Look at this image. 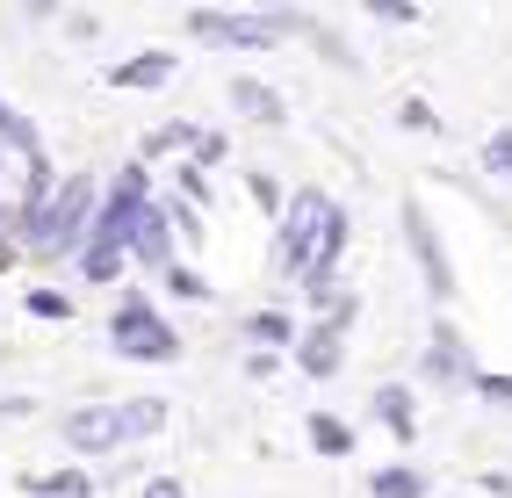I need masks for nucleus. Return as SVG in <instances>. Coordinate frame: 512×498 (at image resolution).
<instances>
[{"label": "nucleus", "instance_id": "1", "mask_svg": "<svg viewBox=\"0 0 512 498\" xmlns=\"http://www.w3.org/2000/svg\"><path fill=\"white\" fill-rule=\"evenodd\" d=\"M109 340H116V354H130V361H174L181 354V340H174V325H166L145 296H130V304L116 311V325H109Z\"/></svg>", "mask_w": 512, "mask_h": 498}, {"label": "nucleus", "instance_id": "2", "mask_svg": "<svg viewBox=\"0 0 512 498\" xmlns=\"http://www.w3.org/2000/svg\"><path fill=\"white\" fill-rule=\"evenodd\" d=\"M188 29H195V37H210V44L260 51V44H275L282 29H303V22H296V15H224V8H195Z\"/></svg>", "mask_w": 512, "mask_h": 498}, {"label": "nucleus", "instance_id": "3", "mask_svg": "<svg viewBox=\"0 0 512 498\" xmlns=\"http://www.w3.org/2000/svg\"><path fill=\"white\" fill-rule=\"evenodd\" d=\"M145 210H152V203H145V174H138V166H123L116 188H109V203H101V217H94V246H101V253H123Z\"/></svg>", "mask_w": 512, "mask_h": 498}, {"label": "nucleus", "instance_id": "4", "mask_svg": "<svg viewBox=\"0 0 512 498\" xmlns=\"http://www.w3.org/2000/svg\"><path fill=\"white\" fill-rule=\"evenodd\" d=\"M87 210H94V174H80V181H65L58 195H51V210L37 217V231H29V239H37V253H65L80 239V224H87Z\"/></svg>", "mask_w": 512, "mask_h": 498}, {"label": "nucleus", "instance_id": "5", "mask_svg": "<svg viewBox=\"0 0 512 498\" xmlns=\"http://www.w3.org/2000/svg\"><path fill=\"white\" fill-rule=\"evenodd\" d=\"M404 239H412L419 268H426V289L433 296H455V268H448V253H440V239H433V224H426L419 203H404Z\"/></svg>", "mask_w": 512, "mask_h": 498}, {"label": "nucleus", "instance_id": "6", "mask_svg": "<svg viewBox=\"0 0 512 498\" xmlns=\"http://www.w3.org/2000/svg\"><path fill=\"white\" fill-rule=\"evenodd\" d=\"M65 441H73L80 455H101V448L130 441V434H123V405H94V412H73V419H65Z\"/></svg>", "mask_w": 512, "mask_h": 498}, {"label": "nucleus", "instance_id": "7", "mask_svg": "<svg viewBox=\"0 0 512 498\" xmlns=\"http://www.w3.org/2000/svg\"><path fill=\"white\" fill-rule=\"evenodd\" d=\"M347 318H354V304H332V318H325L318 332H303V354H296V361H303L311 376H332V369H339V325H347Z\"/></svg>", "mask_w": 512, "mask_h": 498}, {"label": "nucleus", "instance_id": "8", "mask_svg": "<svg viewBox=\"0 0 512 498\" xmlns=\"http://www.w3.org/2000/svg\"><path fill=\"white\" fill-rule=\"evenodd\" d=\"M130 253H138L145 268L174 275V239H166V210H159V203H152V210L138 217V231H130Z\"/></svg>", "mask_w": 512, "mask_h": 498}, {"label": "nucleus", "instance_id": "9", "mask_svg": "<svg viewBox=\"0 0 512 498\" xmlns=\"http://www.w3.org/2000/svg\"><path fill=\"white\" fill-rule=\"evenodd\" d=\"M166 73H174V58H166V51H138L130 65H116V73H109V87H159Z\"/></svg>", "mask_w": 512, "mask_h": 498}, {"label": "nucleus", "instance_id": "10", "mask_svg": "<svg viewBox=\"0 0 512 498\" xmlns=\"http://www.w3.org/2000/svg\"><path fill=\"white\" fill-rule=\"evenodd\" d=\"M231 102L246 109L253 123H282V94H275V87H260V80H231Z\"/></svg>", "mask_w": 512, "mask_h": 498}, {"label": "nucleus", "instance_id": "11", "mask_svg": "<svg viewBox=\"0 0 512 498\" xmlns=\"http://www.w3.org/2000/svg\"><path fill=\"white\" fill-rule=\"evenodd\" d=\"M22 491H29V498H94V477L73 462V470H58V477H29Z\"/></svg>", "mask_w": 512, "mask_h": 498}, {"label": "nucleus", "instance_id": "12", "mask_svg": "<svg viewBox=\"0 0 512 498\" xmlns=\"http://www.w3.org/2000/svg\"><path fill=\"white\" fill-rule=\"evenodd\" d=\"M426 376H440V383H462L469 369H462V340H455V332L448 325H440L433 332V354H426Z\"/></svg>", "mask_w": 512, "mask_h": 498}, {"label": "nucleus", "instance_id": "13", "mask_svg": "<svg viewBox=\"0 0 512 498\" xmlns=\"http://www.w3.org/2000/svg\"><path fill=\"white\" fill-rule=\"evenodd\" d=\"M159 426H166V405H159V397H130V405H123V434H130V441H138V434H159Z\"/></svg>", "mask_w": 512, "mask_h": 498}, {"label": "nucleus", "instance_id": "14", "mask_svg": "<svg viewBox=\"0 0 512 498\" xmlns=\"http://www.w3.org/2000/svg\"><path fill=\"white\" fill-rule=\"evenodd\" d=\"M375 405H383V419H390V434H397V441H412V390H397V383H390L383 397H375Z\"/></svg>", "mask_w": 512, "mask_h": 498}, {"label": "nucleus", "instance_id": "15", "mask_svg": "<svg viewBox=\"0 0 512 498\" xmlns=\"http://www.w3.org/2000/svg\"><path fill=\"white\" fill-rule=\"evenodd\" d=\"M311 441H318L325 455H347V448H354V434H347V426H339L332 412H311Z\"/></svg>", "mask_w": 512, "mask_h": 498}, {"label": "nucleus", "instance_id": "16", "mask_svg": "<svg viewBox=\"0 0 512 498\" xmlns=\"http://www.w3.org/2000/svg\"><path fill=\"white\" fill-rule=\"evenodd\" d=\"M0 138H8V145H22V152H29V166L44 159V145H37V130H29V123H22V116H15L8 102H0Z\"/></svg>", "mask_w": 512, "mask_h": 498}, {"label": "nucleus", "instance_id": "17", "mask_svg": "<svg viewBox=\"0 0 512 498\" xmlns=\"http://www.w3.org/2000/svg\"><path fill=\"white\" fill-rule=\"evenodd\" d=\"M419 491H426L419 470H383V477H375V498H419Z\"/></svg>", "mask_w": 512, "mask_h": 498}, {"label": "nucleus", "instance_id": "18", "mask_svg": "<svg viewBox=\"0 0 512 498\" xmlns=\"http://www.w3.org/2000/svg\"><path fill=\"white\" fill-rule=\"evenodd\" d=\"M195 138H202L195 123H166V130H152V138H145V159H159V152H174V145H195Z\"/></svg>", "mask_w": 512, "mask_h": 498}, {"label": "nucleus", "instance_id": "19", "mask_svg": "<svg viewBox=\"0 0 512 498\" xmlns=\"http://www.w3.org/2000/svg\"><path fill=\"white\" fill-rule=\"evenodd\" d=\"M246 332L275 347V340H289V318H282V311H253V318H246Z\"/></svg>", "mask_w": 512, "mask_h": 498}, {"label": "nucleus", "instance_id": "20", "mask_svg": "<svg viewBox=\"0 0 512 498\" xmlns=\"http://www.w3.org/2000/svg\"><path fill=\"white\" fill-rule=\"evenodd\" d=\"M484 166L491 174H512V130H498V138L484 145Z\"/></svg>", "mask_w": 512, "mask_h": 498}, {"label": "nucleus", "instance_id": "21", "mask_svg": "<svg viewBox=\"0 0 512 498\" xmlns=\"http://www.w3.org/2000/svg\"><path fill=\"white\" fill-rule=\"evenodd\" d=\"M476 390H484L491 405H512V376H476Z\"/></svg>", "mask_w": 512, "mask_h": 498}, {"label": "nucleus", "instance_id": "22", "mask_svg": "<svg viewBox=\"0 0 512 498\" xmlns=\"http://www.w3.org/2000/svg\"><path fill=\"white\" fill-rule=\"evenodd\" d=\"M174 231H181V239H202V217H195V203H174Z\"/></svg>", "mask_w": 512, "mask_h": 498}, {"label": "nucleus", "instance_id": "23", "mask_svg": "<svg viewBox=\"0 0 512 498\" xmlns=\"http://www.w3.org/2000/svg\"><path fill=\"white\" fill-rule=\"evenodd\" d=\"M29 311H44V318H65V296H51V289H29Z\"/></svg>", "mask_w": 512, "mask_h": 498}, {"label": "nucleus", "instance_id": "24", "mask_svg": "<svg viewBox=\"0 0 512 498\" xmlns=\"http://www.w3.org/2000/svg\"><path fill=\"white\" fill-rule=\"evenodd\" d=\"M210 159H224V138H217V130H202V138H195V166H210Z\"/></svg>", "mask_w": 512, "mask_h": 498}, {"label": "nucleus", "instance_id": "25", "mask_svg": "<svg viewBox=\"0 0 512 498\" xmlns=\"http://www.w3.org/2000/svg\"><path fill=\"white\" fill-rule=\"evenodd\" d=\"M166 289H174V296H210V289H202L188 268H174V275H166Z\"/></svg>", "mask_w": 512, "mask_h": 498}, {"label": "nucleus", "instance_id": "26", "mask_svg": "<svg viewBox=\"0 0 512 498\" xmlns=\"http://www.w3.org/2000/svg\"><path fill=\"white\" fill-rule=\"evenodd\" d=\"M145 498H188V491H181L174 477H152V484H145Z\"/></svg>", "mask_w": 512, "mask_h": 498}]
</instances>
